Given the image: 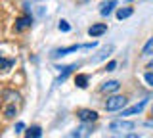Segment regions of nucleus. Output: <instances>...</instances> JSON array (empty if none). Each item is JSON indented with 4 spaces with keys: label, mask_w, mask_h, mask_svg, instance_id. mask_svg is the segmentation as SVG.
Masks as SVG:
<instances>
[{
    "label": "nucleus",
    "mask_w": 153,
    "mask_h": 138,
    "mask_svg": "<svg viewBox=\"0 0 153 138\" xmlns=\"http://www.w3.org/2000/svg\"><path fill=\"white\" fill-rule=\"evenodd\" d=\"M128 100L124 96H111L107 98V102H105V109L107 111H119V109H124Z\"/></svg>",
    "instance_id": "1"
},
{
    "label": "nucleus",
    "mask_w": 153,
    "mask_h": 138,
    "mask_svg": "<svg viewBox=\"0 0 153 138\" xmlns=\"http://www.w3.org/2000/svg\"><path fill=\"white\" fill-rule=\"evenodd\" d=\"M96 42H90V44H73V46H67V48H59V50H54V58H59V56H65V54H71V52H76V50H90L94 48Z\"/></svg>",
    "instance_id": "2"
},
{
    "label": "nucleus",
    "mask_w": 153,
    "mask_h": 138,
    "mask_svg": "<svg viewBox=\"0 0 153 138\" xmlns=\"http://www.w3.org/2000/svg\"><path fill=\"white\" fill-rule=\"evenodd\" d=\"M90 132H92V127L88 125V123H82L80 127H76L73 132H69L65 138H88Z\"/></svg>",
    "instance_id": "3"
},
{
    "label": "nucleus",
    "mask_w": 153,
    "mask_h": 138,
    "mask_svg": "<svg viewBox=\"0 0 153 138\" xmlns=\"http://www.w3.org/2000/svg\"><path fill=\"white\" fill-rule=\"evenodd\" d=\"M132 128H134V123H130V121H113L109 125V131L111 132H128Z\"/></svg>",
    "instance_id": "4"
},
{
    "label": "nucleus",
    "mask_w": 153,
    "mask_h": 138,
    "mask_svg": "<svg viewBox=\"0 0 153 138\" xmlns=\"http://www.w3.org/2000/svg\"><path fill=\"white\" fill-rule=\"evenodd\" d=\"M76 117H79L82 123H94L96 119H98V113H96L94 109H79Z\"/></svg>",
    "instance_id": "5"
},
{
    "label": "nucleus",
    "mask_w": 153,
    "mask_h": 138,
    "mask_svg": "<svg viewBox=\"0 0 153 138\" xmlns=\"http://www.w3.org/2000/svg\"><path fill=\"white\" fill-rule=\"evenodd\" d=\"M146 106H147V100H140V102L134 104L132 107H128V109H121V111H123V115H136V113H142Z\"/></svg>",
    "instance_id": "6"
},
{
    "label": "nucleus",
    "mask_w": 153,
    "mask_h": 138,
    "mask_svg": "<svg viewBox=\"0 0 153 138\" xmlns=\"http://www.w3.org/2000/svg\"><path fill=\"white\" fill-rule=\"evenodd\" d=\"M31 25H33V17L31 16H23V17H19L16 21V31H25L27 27H31Z\"/></svg>",
    "instance_id": "7"
},
{
    "label": "nucleus",
    "mask_w": 153,
    "mask_h": 138,
    "mask_svg": "<svg viewBox=\"0 0 153 138\" xmlns=\"http://www.w3.org/2000/svg\"><path fill=\"white\" fill-rule=\"evenodd\" d=\"M105 31H107V25H105V23H96V25H92L88 29V35L90 37H102Z\"/></svg>",
    "instance_id": "8"
},
{
    "label": "nucleus",
    "mask_w": 153,
    "mask_h": 138,
    "mask_svg": "<svg viewBox=\"0 0 153 138\" xmlns=\"http://www.w3.org/2000/svg\"><path fill=\"white\" fill-rule=\"evenodd\" d=\"M117 6V2H115V0H109V2H103L102 6H100V13H102V16H109V13L113 12V8Z\"/></svg>",
    "instance_id": "9"
},
{
    "label": "nucleus",
    "mask_w": 153,
    "mask_h": 138,
    "mask_svg": "<svg viewBox=\"0 0 153 138\" xmlns=\"http://www.w3.org/2000/svg\"><path fill=\"white\" fill-rule=\"evenodd\" d=\"M119 81H107V83H103V87H102V92H117L119 90Z\"/></svg>",
    "instance_id": "10"
},
{
    "label": "nucleus",
    "mask_w": 153,
    "mask_h": 138,
    "mask_svg": "<svg viewBox=\"0 0 153 138\" xmlns=\"http://www.w3.org/2000/svg\"><path fill=\"white\" fill-rule=\"evenodd\" d=\"M40 134H42L40 127H31V128H29V131H27L25 138H40Z\"/></svg>",
    "instance_id": "11"
},
{
    "label": "nucleus",
    "mask_w": 153,
    "mask_h": 138,
    "mask_svg": "<svg viewBox=\"0 0 153 138\" xmlns=\"http://www.w3.org/2000/svg\"><path fill=\"white\" fill-rule=\"evenodd\" d=\"M132 13H134L132 8H121V10L117 12V17H119V19H126V17H130Z\"/></svg>",
    "instance_id": "12"
},
{
    "label": "nucleus",
    "mask_w": 153,
    "mask_h": 138,
    "mask_svg": "<svg viewBox=\"0 0 153 138\" xmlns=\"http://www.w3.org/2000/svg\"><path fill=\"white\" fill-rule=\"evenodd\" d=\"M113 50V46H105V48H102V52H100L98 56H96V58L92 60V61H100V60H103V58H107V54L109 52Z\"/></svg>",
    "instance_id": "13"
},
{
    "label": "nucleus",
    "mask_w": 153,
    "mask_h": 138,
    "mask_svg": "<svg viewBox=\"0 0 153 138\" xmlns=\"http://www.w3.org/2000/svg\"><path fill=\"white\" fill-rule=\"evenodd\" d=\"M142 56H153V39H149V40H147V44L143 46Z\"/></svg>",
    "instance_id": "14"
},
{
    "label": "nucleus",
    "mask_w": 153,
    "mask_h": 138,
    "mask_svg": "<svg viewBox=\"0 0 153 138\" xmlns=\"http://www.w3.org/2000/svg\"><path fill=\"white\" fill-rule=\"evenodd\" d=\"M75 83H76V87H79V88H84L86 83H88V77H86V75H76Z\"/></svg>",
    "instance_id": "15"
},
{
    "label": "nucleus",
    "mask_w": 153,
    "mask_h": 138,
    "mask_svg": "<svg viewBox=\"0 0 153 138\" xmlns=\"http://www.w3.org/2000/svg\"><path fill=\"white\" fill-rule=\"evenodd\" d=\"M0 65H2V69H10L13 65V60H4L2 54H0Z\"/></svg>",
    "instance_id": "16"
},
{
    "label": "nucleus",
    "mask_w": 153,
    "mask_h": 138,
    "mask_svg": "<svg viewBox=\"0 0 153 138\" xmlns=\"http://www.w3.org/2000/svg\"><path fill=\"white\" fill-rule=\"evenodd\" d=\"M59 31H63V33L71 31V25H69V23H67L65 19H61V21H59Z\"/></svg>",
    "instance_id": "17"
},
{
    "label": "nucleus",
    "mask_w": 153,
    "mask_h": 138,
    "mask_svg": "<svg viewBox=\"0 0 153 138\" xmlns=\"http://www.w3.org/2000/svg\"><path fill=\"white\" fill-rule=\"evenodd\" d=\"M143 79H146V83L149 84V87H153V71H147V73L143 75Z\"/></svg>",
    "instance_id": "18"
},
{
    "label": "nucleus",
    "mask_w": 153,
    "mask_h": 138,
    "mask_svg": "<svg viewBox=\"0 0 153 138\" xmlns=\"http://www.w3.org/2000/svg\"><path fill=\"white\" fill-rule=\"evenodd\" d=\"M115 67H117V61H109V63H107V67H105V69H107V71H113Z\"/></svg>",
    "instance_id": "19"
},
{
    "label": "nucleus",
    "mask_w": 153,
    "mask_h": 138,
    "mask_svg": "<svg viewBox=\"0 0 153 138\" xmlns=\"http://www.w3.org/2000/svg\"><path fill=\"white\" fill-rule=\"evenodd\" d=\"M23 128H25V125H23V123H17V125H16V132H21Z\"/></svg>",
    "instance_id": "20"
},
{
    "label": "nucleus",
    "mask_w": 153,
    "mask_h": 138,
    "mask_svg": "<svg viewBox=\"0 0 153 138\" xmlns=\"http://www.w3.org/2000/svg\"><path fill=\"white\" fill-rule=\"evenodd\" d=\"M147 69H151V71H153V61H151V63H149V65H147Z\"/></svg>",
    "instance_id": "21"
},
{
    "label": "nucleus",
    "mask_w": 153,
    "mask_h": 138,
    "mask_svg": "<svg viewBox=\"0 0 153 138\" xmlns=\"http://www.w3.org/2000/svg\"><path fill=\"white\" fill-rule=\"evenodd\" d=\"M126 138H138V136H136V134H128Z\"/></svg>",
    "instance_id": "22"
},
{
    "label": "nucleus",
    "mask_w": 153,
    "mask_h": 138,
    "mask_svg": "<svg viewBox=\"0 0 153 138\" xmlns=\"http://www.w3.org/2000/svg\"><path fill=\"white\" fill-rule=\"evenodd\" d=\"M151 115H153V107H151Z\"/></svg>",
    "instance_id": "23"
}]
</instances>
